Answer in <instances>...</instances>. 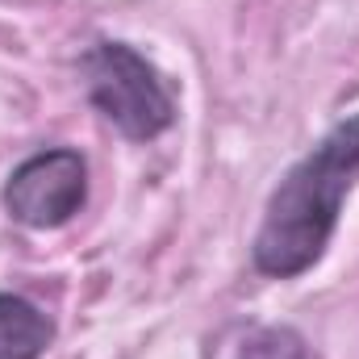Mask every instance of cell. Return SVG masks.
Listing matches in <instances>:
<instances>
[{
	"label": "cell",
	"instance_id": "cell-1",
	"mask_svg": "<svg viewBox=\"0 0 359 359\" xmlns=\"http://www.w3.org/2000/svg\"><path fill=\"white\" fill-rule=\"evenodd\" d=\"M359 180V113L343 117L309 155H301L276 184L251 264L271 280H292L313 268L339 226L343 201Z\"/></svg>",
	"mask_w": 359,
	"mask_h": 359
},
{
	"label": "cell",
	"instance_id": "cell-2",
	"mask_svg": "<svg viewBox=\"0 0 359 359\" xmlns=\"http://www.w3.org/2000/svg\"><path fill=\"white\" fill-rule=\"evenodd\" d=\"M88 100L134 142L159 138L176 121V100L159 72L126 42H96L84 55Z\"/></svg>",
	"mask_w": 359,
	"mask_h": 359
},
{
	"label": "cell",
	"instance_id": "cell-3",
	"mask_svg": "<svg viewBox=\"0 0 359 359\" xmlns=\"http://www.w3.org/2000/svg\"><path fill=\"white\" fill-rule=\"evenodd\" d=\"M88 201V163L72 147L38 151L13 168L4 184V209L13 222L29 230H59L67 226Z\"/></svg>",
	"mask_w": 359,
	"mask_h": 359
},
{
	"label": "cell",
	"instance_id": "cell-4",
	"mask_svg": "<svg viewBox=\"0 0 359 359\" xmlns=\"http://www.w3.org/2000/svg\"><path fill=\"white\" fill-rule=\"evenodd\" d=\"M50 318L17 297V292H0V359H38L50 347Z\"/></svg>",
	"mask_w": 359,
	"mask_h": 359
},
{
	"label": "cell",
	"instance_id": "cell-5",
	"mask_svg": "<svg viewBox=\"0 0 359 359\" xmlns=\"http://www.w3.org/2000/svg\"><path fill=\"white\" fill-rule=\"evenodd\" d=\"M234 359H309V351L292 326H264L234 351Z\"/></svg>",
	"mask_w": 359,
	"mask_h": 359
}]
</instances>
